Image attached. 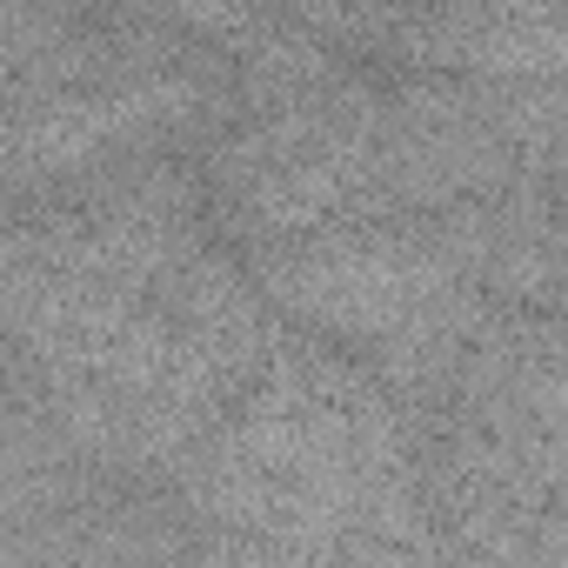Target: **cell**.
Masks as SVG:
<instances>
[{
    "label": "cell",
    "instance_id": "1",
    "mask_svg": "<svg viewBox=\"0 0 568 568\" xmlns=\"http://www.w3.org/2000/svg\"><path fill=\"white\" fill-rule=\"evenodd\" d=\"M194 555L442 561L415 422L335 342L281 322L254 382L168 475Z\"/></svg>",
    "mask_w": 568,
    "mask_h": 568
},
{
    "label": "cell",
    "instance_id": "2",
    "mask_svg": "<svg viewBox=\"0 0 568 568\" xmlns=\"http://www.w3.org/2000/svg\"><path fill=\"white\" fill-rule=\"evenodd\" d=\"M261 302L348 355H368L395 335L501 308L488 302L468 267L442 247L435 214H388V221H328L288 241H267L241 254Z\"/></svg>",
    "mask_w": 568,
    "mask_h": 568
}]
</instances>
